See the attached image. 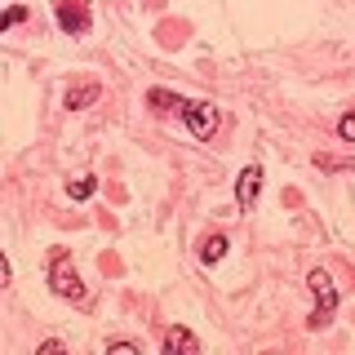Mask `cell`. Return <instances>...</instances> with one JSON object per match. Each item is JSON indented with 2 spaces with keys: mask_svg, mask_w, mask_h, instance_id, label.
<instances>
[{
  "mask_svg": "<svg viewBox=\"0 0 355 355\" xmlns=\"http://www.w3.org/2000/svg\"><path fill=\"white\" fill-rule=\"evenodd\" d=\"M107 351H116V355H142V347H138V342H111Z\"/></svg>",
  "mask_w": 355,
  "mask_h": 355,
  "instance_id": "cell-13",
  "label": "cell"
},
{
  "mask_svg": "<svg viewBox=\"0 0 355 355\" xmlns=\"http://www.w3.org/2000/svg\"><path fill=\"white\" fill-rule=\"evenodd\" d=\"M258 191H262V169H258V164H249V169L240 173V182H236V200L249 209L253 200H258Z\"/></svg>",
  "mask_w": 355,
  "mask_h": 355,
  "instance_id": "cell-5",
  "label": "cell"
},
{
  "mask_svg": "<svg viewBox=\"0 0 355 355\" xmlns=\"http://www.w3.org/2000/svg\"><path fill=\"white\" fill-rule=\"evenodd\" d=\"M147 103H151L155 111H173V107L182 111V107H187V103H178V98L169 94V89H151V98H147Z\"/></svg>",
  "mask_w": 355,
  "mask_h": 355,
  "instance_id": "cell-9",
  "label": "cell"
},
{
  "mask_svg": "<svg viewBox=\"0 0 355 355\" xmlns=\"http://www.w3.org/2000/svg\"><path fill=\"white\" fill-rule=\"evenodd\" d=\"M98 94H103L98 85H76V89H67V107L80 111V107H89V103H98Z\"/></svg>",
  "mask_w": 355,
  "mask_h": 355,
  "instance_id": "cell-7",
  "label": "cell"
},
{
  "mask_svg": "<svg viewBox=\"0 0 355 355\" xmlns=\"http://www.w3.org/2000/svg\"><path fill=\"white\" fill-rule=\"evenodd\" d=\"M94 191H98L94 178H76V182H67V196H71V200H89Z\"/></svg>",
  "mask_w": 355,
  "mask_h": 355,
  "instance_id": "cell-10",
  "label": "cell"
},
{
  "mask_svg": "<svg viewBox=\"0 0 355 355\" xmlns=\"http://www.w3.org/2000/svg\"><path fill=\"white\" fill-rule=\"evenodd\" d=\"M22 18H27V9H22V5H14V9H9V14H5V18H0V27H5V31H9V27H18V22H22Z\"/></svg>",
  "mask_w": 355,
  "mask_h": 355,
  "instance_id": "cell-12",
  "label": "cell"
},
{
  "mask_svg": "<svg viewBox=\"0 0 355 355\" xmlns=\"http://www.w3.org/2000/svg\"><path fill=\"white\" fill-rule=\"evenodd\" d=\"M338 133H342V142H355V111H347V116L338 120Z\"/></svg>",
  "mask_w": 355,
  "mask_h": 355,
  "instance_id": "cell-11",
  "label": "cell"
},
{
  "mask_svg": "<svg viewBox=\"0 0 355 355\" xmlns=\"http://www.w3.org/2000/svg\"><path fill=\"white\" fill-rule=\"evenodd\" d=\"M182 116H187V125H191L196 138H214L218 133V107L214 103H187Z\"/></svg>",
  "mask_w": 355,
  "mask_h": 355,
  "instance_id": "cell-4",
  "label": "cell"
},
{
  "mask_svg": "<svg viewBox=\"0 0 355 355\" xmlns=\"http://www.w3.org/2000/svg\"><path fill=\"white\" fill-rule=\"evenodd\" d=\"M178 351H182V355L200 351V338L191 329H169V333H164V355H178Z\"/></svg>",
  "mask_w": 355,
  "mask_h": 355,
  "instance_id": "cell-6",
  "label": "cell"
},
{
  "mask_svg": "<svg viewBox=\"0 0 355 355\" xmlns=\"http://www.w3.org/2000/svg\"><path fill=\"white\" fill-rule=\"evenodd\" d=\"M53 14H58V27L67 31V36H85L89 22H94L85 0H53Z\"/></svg>",
  "mask_w": 355,
  "mask_h": 355,
  "instance_id": "cell-3",
  "label": "cell"
},
{
  "mask_svg": "<svg viewBox=\"0 0 355 355\" xmlns=\"http://www.w3.org/2000/svg\"><path fill=\"white\" fill-rule=\"evenodd\" d=\"M222 253H227V236H209V240H205V249H200V258L214 266V262H222Z\"/></svg>",
  "mask_w": 355,
  "mask_h": 355,
  "instance_id": "cell-8",
  "label": "cell"
},
{
  "mask_svg": "<svg viewBox=\"0 0 355 355\" xmlns=\"http://www.w3.org/2000/svg\"><path fill=\"white\" fill-rule=\"evenodd\" d=\"M306 284H311V293H315L311 329H320V324H329V320H333V311H338V288H333L329 271H311V275H306Z\"/></svg>",
  "mask_w": 355,
  "mask_h": 355,
  "instance_id": "cell-1",
  "label": "cell"
},
{
  "mask_svg": "<svg viewBox=\"0 0 355 355\" xmlns=\"http://www.w3.org/2000/svg\"><path fill=\"white\" fill-rule=\"evenodd\" d=\"M49 284H53V293H58V297H67V302H85V284H80V275H76L71 258H53Z\"/></svg>",
  "mask_w": 355,
  "mask_h": 355,
  "instance_id": "cell-2",
  "label": "cell"
}]
</instances>
